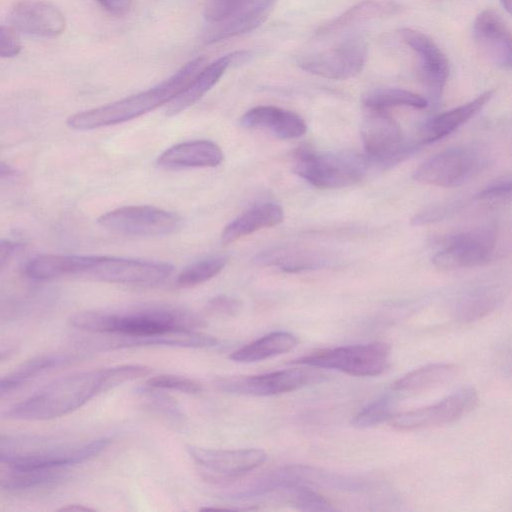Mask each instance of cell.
<instances>
[{"label": "cell", "mask_w": 512, "mask_h": 512, "mask_svg": "<svg viewBox=\"0 0 512 512\" xmlns=\"http://www.w3.org/2000/svg\"><path fill=\"white\" fill-rule=\"evenodd\" d=\"M143 365H119L86 370L60 377L3 413L8 419L45 421L65 416L94 397L126 382L149 375Z\"/></svg>", "instance_id": "cell-1"}, {"label": "cell", "mask_w": 512, "mask_h": 512, "mask_svg": "<svg viewBox=\"0 0 512 512\" xmlns=\"http://www.w3.org/2000/svg\"><path fill=\"white\" fill-rule=\"evenodd\" d=\"M71 326L92 333L145 337L189 332L204 327V319L182 307L148 303L120 310H89L74 314Z\"/></svg>", "instance_id": "cell-2"}, {"label": "cell", "mask_w": 512, "mask_h": 512, "mask_svg": "<svg viewBox=\"0 0 512 512\" xmlns=\"http://www.w3.org/2000/svg\"><path fill=\"white\" fill-rule=\"evenodd\" d=\"M197 57L158 85L121 100L71 115L66 124L73 130H92L120 124L167 104L181 93L205 66Z\"/></svg>", "instance_id": "cell-3"}, {"label": "cell", "mask_w": 512, "mask_h": 512, "mask_svg": "<svg viewBox=\"0 0 512 512\" xmlns=\"http://www.w3.org/2000/svg\"><path fill=\"white\" fill-rule=\"evenodd\" d=\"M110 442L109 438L73 444L32 438L1 439L0 463L11 469L67 468L94 458Z\"/></svg>", "instance_id": "cell-4"}, {"label": "cell", "mask_w": 512, "mask_h": 512, "mask_svg": "<svg viewBox=\"0 0 512 512\" xmlns=\"http://www.w3.org/2000/svg\"><path fill=\"white\" fill-rule=\"evenodd\" d=\"M391 348L384 342L338 346L296 358L290 364L336 370L368 377L382 374L389 366Z\"/></svg>", "instance_id": "cell-5"}, {"label": "cell", "mask_w": 512, "mask_h": 512, "mask_svg": "<svg viewBox=\"0 0 512 512\" xmlns=\"http://www.w3.org/2000/svg\"><path fill=\"white\" fill-rule=\"evenodd\" d=\"M487 163L488 154L478 146L454 147L424 161L412 177L424 185L458 187L473 179Z\"/></svg>", "instance_id": "cell-6"}, {"label": "cell", "mask_w": 512, "mask_h": 512, "mask_svg": "<svg viewBox=\"0 0 512 512\" xmlns=\"http://www.w3.org/2000/svg\"><path fill=\"white\" fill-rule=\"evenodd\" d=\"M293 172L317 188L337 189L358 183L366 173V161L350 155L299 150L294 155Z\"/></svg>", "instance_id": "cell-7"}, {"label": "cell", "mask_w": 512, "mask_h": 512, "mask_svg": "<svg viewBox=\"0 0 512 512\" xmlns=\"http://www.w3.org/2000/svg\"><path fill=\"white\" fill-rule=\"evenodd\" d=\"M172 272L173 265L167 262L90 256L82 277L107 283L151 286L165 281Z\"/></svg>", "instance_id": "cell-8"}, {"label": "cell", "mask_w": 512, "mask_h": 512, "mask_svg": "<svg viewBox=\"0 0 512 512\" xmlns=\"http://www.w3.org/2000/svg\"><path fill=\"white\" fill-rule=\"evenodd\" d=\"M97 222L109 231L129 236L161 237L180 228V217L154 206H124L101 215Z\"/></svg>", "instance_id": "cell-9"}, {"label": "cell", "mask_w": 512, "mask_h": 512, "mask_svg": "<svg viewBox=\"0 0 512 512\" xmlns=\"http://www.w3.org/2000/svg\"><path fill=\"white\" fill-rule=\"evenodd\" d=\"M319 378L308 368H288L265 374L222 377L215 386L230 394L245 396H273L302 388Z\"/></svg>", "instance_id": "cell-10"}, {"label": "cell", "mask_w": 512, "mask_h": 512, "mask_svg": "<svg viewBox=\"0 0 512 512\" xmlns=\"http://www.w3.org/2000/svg\"><path fill=\"white\" fill-rule=\"evenodd\" d=\"M367 59L366 44L350 39L334 47L303 55L298 65L305 71L333 80H346L358 75Z\"/></svg>", "instance_id": "cell-11"}, {"label": "cell", "mask_w": 512, "mask_h": 512, "mask_svg": "<svg viewBox=\"0 0 512 512\" xmlns=\"http://www.w3.org/2000/svg\"><path fill=\"white\" fill-rule=\"evenodd\" d=\"M497 233L493 226L475 228L449 238L432 258L442 269H460L482 265L493 255Z\"/></svg>", "instance_id": "cell-12"}, {"label": "cell", "mask_w": 512, "mask_h": 512, "mask_svg": "<svg viewBox=\"0 0 512 512\" xmlns=\"http://www.w3.org/2000/svg\"><path fill=\"white\" fill-rule=\"evenodd\" d=\"M478 403V394L465 386L429 406L395 414L390 420L397 430H416L454 422L471 411Z\"/></svg>", "instance_id": "cell-13"}, {"label": "cell", "mask_w": 512, "mask_h": 512, "mask_svg": "<svg viewBox=\"0 0 512 512\" xmlns=\"http://www.w3.org/2000/svg\"><path fill=\"white\" fill-rule=\"evenodd\" d=\"M187 452L206 477L220 480L241 477L267 459L266 452L258 448L222 450L188 445Z\"/></svg>", "instance_id": "cell-14"}, {"label": "cell", "mask_w": 512, "mask_h": 512, "mask_svg": "<svg viewBox=\"0 0 512 512\" xmlns=\"http://www.w3.org/2000/svg\"><path fill=\"white\" fill-rule=\"evenodd\" d=\"M360 130L365 152L373 161L392 163L405 154L401 127L386 110L366 108Z\"/></svg>", "instance_id": "cell-15"}, {"label": "cell", "mask_w": 512, "mask_h": 512, "mask_svg": "<svg viewBox=\"0 0 512 512\" xmlns=\"http://www.w3.org/2000/svg\"><path fill=\"white\" fill-rule=\"evenodd\" d=\"M399 35L417 55L419 75L430 98L438 101L449 76L448 59L431 38L418 30L401 28Z\"/></svg>", "instance_id": "cell-16"}, {"label": "cell", "mask_w": 512, "mask_h": 512, "mask_svg": "<svg viewBox=\"0 0 512 512\" xmlns=\"http://www.w3.org/2000/svg\"><path fill=\"white\" fill-rule=\"evenodd\" d=\"M9 21L15 30L38 37H56L66 25L62 12L45 0H22L10 11Z\"/></svg>", "instance_id": "cell-17"}, {"label": "cell", "mask_w": 512, "mask_h": 512, "mask_svg": "<svg viewBox=\"0 0 512 512\" xmlns=\"http://www.w3.org/2000/svg\"><path fill=\"white\" fill-rule=\"evenodd\" d=\"M474 38L480 54L489 62L509 68L512 63L511 33L502 17L484 10L475 19Z\"/></svg>", "instance_id": "cell-18"}, {"label": "cell", "mask_w": 512, "mask_h": 512, "mask_svg": "<svg viewBox=\"0 0 512 512\" xmlns=\"http://www.w3.org/2000/svg\"><path fill=\"white\" fill-rule=\"evenodd\" d=\"M250 56L248 51H236L203 67L186 88L166 104L165 114L173 116L192 106L219 81L229 66L245 62Z\"/></svg>", "instance_id": "cell-19"}, {"label": "cell", "mask_w": 512, "mask_h": 512, "mask_svg": "<svg viewBox=\"0 0 512 512\" xmlns=\"http://www.w3.org/2000/svg\"><path fill=\"white\" fill-rule=\"evenodd\" d=\"M240 124L247 129L268 130L280 139H295L306 133L307 126L301 116L276 106L261 105L245 112Z\"/></svg>", "instance_id": "cell-20"}, {"label": "cell", "mask_w": 512, "mask_h": 512, "mask_svg": "<svg viewBox=\"0 0 512 512\" xmlns=\"http://www.w3.org/2000/svg\"><path fill=\"white\" fill-rule=\"evenodd\" d=\"M277 0H257L228 18L212 23L204 35L206 43H216L248 33L264 23Z\"/></svg>", "instance_id": "cell-21"}, {"label": "cell", "mask_w": 512, "mask_h": 512, "mask_svg": "<svg viewBox=\"0 0 512 512\" xmlns=\"http://www.w3.org/2000/svg\"><path fill=\"white\" fill-rule=\"evenodd\" d=\"M224 153L214 142L192 140L174 145L157 159L163 168L216 167L222 163Z\"/></svg>", "instance_id": "cell-22"}, {"label": "cell", "mask_w": 512, "mask_h": 512, "mask_svg": "<svg viewBox=\"0 0 512 512\" xmlns=\"http://www.w3.org/2000/svg\"><path fill=\"white\" fill-rule=\"evenodd\" d=\"M284 220L282 207L273 202L254 205L225 226L221 241L231 244L258 230L270 228Z\"/></svg>", "instance_id": "cell-23"}, {"label": "cell", "mask_w": 512, "mask_h": 512, "mask_svg": "<svg viewBox=\"0 0 512 512\" xmlns=\"http://www.w3.org/2000/svg\"><path fill=\"white\" fill-rule=\"evenodd\" d=\"M90 256L80 255H39L29 259L23 266V273L35 281H47L66 276H82Z\"/></svg>", "instance_id": "cell-24"}, {"label": "cell", "mask_w": 512, "mask_h": 512, "mask_svg": "<svg viewBox=\"0 0 512 512\" xmlns=\"http://www.w3.org/2000/svg\"><path fill=\"white\" fill-rule=\"evenodd\" d=\"M492 91L432 118L422 132V144L438 141L473 118L489 102Z\"/></svg>", "instance_id": "cell-25"}, {"label": "cell", "mask_w": 512, "mask_h": 512, "mask_svg": "<svg viewBox=\"0 0 512 512\" xmlns=\"http://www.w3.org/2000/svg\"><path fill=\"white\" fill-rule=\"evenodd\" d=\"M298 342V338L290 332H272L234 351L229 358L239 363L258 362L289 352Z\"/></svg>", "instance_id": "cell-26"}, {"label": "cell", "mask_w": 512, "mask_h": 512, "mask_svg": "<svg viewBox=\"0 0 512 512\" xmlns=\"http://www.w3.org/2000/svg\"><path fill=\"white\" fill-rule=\"evenodd\" d=\"M457 367L449 363H434L415 369L396 380L391 389L401 394L421 392L451 381Z\"/></svg>", "instance_id": "cell-27"}, {"label": "cell", "mask_w": 512, "mask_h": 512, "mask_svg": "<svg viewBox=\"0 0 512 512\" xmlns=\"http://www.w3.org/2000/svg\"><path fill=\"white\" fill-rule=\"evenodd\" d=\"M73 358L74 356L68 353H49L26 360L13 371L0 377V395L25 385L45 371L73 361Z\"/></svg>", "instance_id": "cell-28"}, {"label": "cell", "mask_w": 512, "mask_h": 512, "mask_svg": "<svg viewBox=\"0 0 512 512\" xmlns=\"http://www.w3.org/2000/svg\"><path fill=\"white\" fill-rule=\"evenodd\" d=\"M217 340L214 337L189 332H173L167 334L145 336V337H127L119 336V339L113 341L112 348H133L145 346H169L184 348H206L216 345Z\"/></svg>", "instance_id": "cell-29"}, {"label": "cell", "mask_w": 512, "mask_h": 512, "mask_svg": "<svg viewBox=\"0 0 512 512\" xmlns=\"http://www.w3.org/2000/svg\"><path fill=\"white\" fill-rule=\"evenodd\" d=\"M0 479V488L10 493H23L54 486L66 478L67 468L11 469Z\"/></svg>", "instance_id": "cell-30"}, {"label": "cell", "mask_w": 512, "mask_h": 512, "mask_svg": "<svg viewBox=\"0 0 512 512\" xmlns=\"http://www.w3.org/2000/svg\"><path fill=\"white\" fill-rule=\"evenodd\" d=\"M397 6L390 1L365 0L349 8L343 14L323 25L317 31L318 36L329 35L351 26L393 14Z\"/></svg>", "instance_id": "cell-31"}, {"label": "cell", "mask_w": 512, "mask_h": 512, "mask_svg": "<svg viewBox=\"0 0 512 512\" xmlns=\"http://www.w3.org/2000/svg\"><path fill=\"white\" fill-rule=\"evenodd\" d=\"M501 300L496 287L482 286L463 294L454 305V316L461 322H472L492 312Z\"/></svg>", "instance_id": "cell-32"}, {"label": "cell", "mask_w": 512, "mask_h": 512, "mask_svg": "<svg viewBox=\"0 0 512 512\" xmlns=\"http://www.w3.org/2000/svg\"><path fill=\"white\" fill-rule=\"evenodd\" d=\"M366 108L383 109L404 106L423 109L428 101L423 96L400 88H379L370 91L363 97Z\"/></svg>", "instance_id": "cell-33"}, {"label": "cell", "mask_w": 512, "mask_h": 512, "mask_svg": "<svg viewBox=\"0 0 512 512\" xmlns=\"http://www.w3.org/2000/svg\"><path fill=\"white\" fill-rule=\"evenodd\" d=\"M400 395L393 391L386 392L364 406L353 418L352 424L358 428H369L384 421L391 420L395 415L397 399Z\"/></svg>", "instance_id": "cell-34"}, {"label": "cell", "mask_w": 512, "mask_h": 512, "mask_svg": "<svg viewBox=\"0 0 512 512\" xmlns=\"http://www.w3.org/2000/svg\"><path fill=\"white\" fill-rule=\"evenodd\" d=\"M227 263L223 255L209 256L186 267L177 277L176 284L190 288L207 282L220 273Z\"/></svg>", "instance_id": "cell-35"}, {"label": "cell", "mask_w": 512, "mask_h": 512, "mask_svg": "<svg viewBox=\"0 0 512 512\" xmlns=\"http://www.w3.org/2000/svg\"><path fill=\"white\" fill-rule=\"evenodd\" d=\"M145 389L171 390L186 394H198L202 391L201 385L184 376L158 375L148 379L144 385Z\"/></svg>", "instance_id": "cell-36"}, {"label": "cell", "mask_w": 512, "mask_h": 512, "mask_svg": "<svg viewBox=\"0 0 512 512\" xmlns=\"http://www.w3.org/2000/svg\"><path fill=\"white\" fill-rule=\"evenodd\" d=\"M257 0H211L205 7L204 17L211 24L222 21Z\"/></svg>", "instance_id": "cell-37"}, {"label": "cell", "mask_w": 512, "mask_h": 512, "mask_svg": "<svg viewBox=\"0 0 512 512\" xmlns=\"http://www.w3.org/2000/svg\"><path fill=\"white\" fill-rule=\"evenodd\" d=\"M209 314L221 317H233L241 310V302L231 296L219 295L212 298L206 305Z\"/></svg>", "instance_id": "cell-38"}, {"label": "cell", "mask_w": 512, "mask_h": 512, "mask_svg": "<svg viewBox=\"0 0 512 512\" xmlns=\"http://www.w3.org/2000/svg\"><path fill=\"white\" fill-rule=\"evenodd\" d=\"M21 48L22 44L15 29L0 26V57H15L20 53Z\"/></svg>", "instance_id": "cell-39"}, {"label": "cell", "mask_w": 512, "mask_h": 512, "mask_svg": "<svg viewBox=\"0 0 512 512\" xmlns=\"http://www.w3.org/2000/svg\"><path fill=\"white\" fill-rule=\"evenodd\" d=\"M511 192V180L510 178L499 179L483 190L477 195L476 199L480 201H496L502 200L510 196Z\"/></svg>", "instance_id": "cell-40"}, {"label": "cell", "mask_w": 512, "mask_h": 512, "mask_svg": "<svg viewBox=\"0 0 512 512\" xmlns=\"http://www.w3.org/2000/svg\"><path fill=\"white\" fill-rule=\"evenodd\" d=\"M21 247L22 245L18 242L0 238V272L9 264Z\"/></svg>", "instance_id": "cell-41"}, {"label": "cell", "mask_w": 512, "mask_h": 512, "mask_svg": "<svg viewBox=\"0 0 512 512\" xmlns=\"http://www.w3.org/2000/svg\"><path fill=\"white\" fill-rule=\"evenodd\" d=\"M105 10L114 15H125L131 7L132 0H96Z\"/></svg>", "instance_id": "cell-42"}, {"label": "cell", "mask_w": 512, "mask_h": 512, "mask_svg": "<svg viewBox=\"0 0 512 512\" xmlns=\"http://www.w3.org/2000/svg\"><path fill=\"white\" fill-rule=\"evenodd\" d=\"M14 173H15V169L11 165L0 161V179H5L7 177H10Z\"/></svg>", "instance_id": "cell-43"}, {"label": "cell", "mask_w": 512, "mask_h": 512, "mask_svg": "<svg viewBox=\"0 0 512 512\" xmlns=\"http://www.w3.org/2000/svg\"><path fill=\"white\" fill-rule=\"evenodd\" d=\"M59 510H69V511H92L94 510L93 508H90V507H87V506H84V505H80V504H69L67 506H64L62 508H60Z\"/></svg>", "instance_id": "cell-44"}, {"label": "cell", "mask_w": 512, "mask_h": 512, "mask_svg": "<svg viewBox=\"0 0 512 512\" xmlns=\"http://www.w3.org/2000/svg\"><path fill=\"white\" fill-rule=\"evenodd\" d=\"M13 351H14L13 349L1 351L0 352V363L7 360L13 354Z\"/></svg>", "instance_id": "cell-45"}, {"label": "cell", "mask_w": 512, "mask_h": 512, "mask_svg": "<svg viewBox=\"0 0 512 512\" xmlns=\"http://www.w3.org/2000/svg\"><path fill=\"white\" fill-rule=\"evenodd\" d=\"M503 8L510 13L511 12V0H500Z\"/></svg>", "instance_id": "cell-46"}]
</instances>
